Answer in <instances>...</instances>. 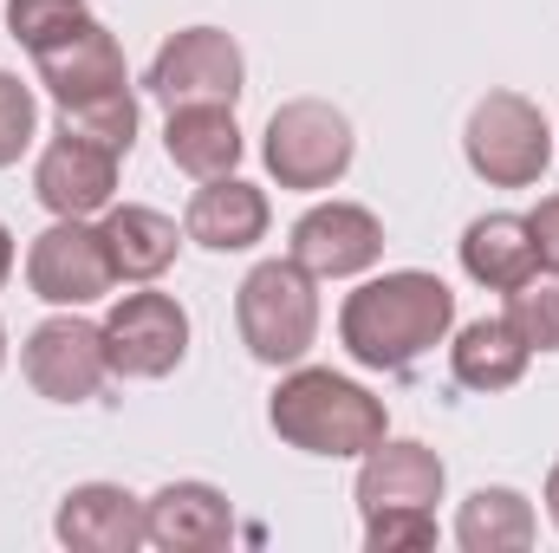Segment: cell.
Listing matches in <instances>:
<instances>
[{
	"label": "cell",
	"mask_w": 559,
	"mask_h": 553,
	"mask_svg": "<svg viewBox=\"0 0 559 553\" xmlns=\"http://www.w3.org/2000/svg\"><path fill=\"white\" fill-rule=\"evenodd\" d=\"M92 7L85 0H7V26L26 52H46L52 39H66L72 26H85Z\"/></svg>",
	"instance_id": "cb8c5ba5"
},
{
	"label": "cell",
	"mask_w": 559,
	"mask_h": 553,
	"mask_svg": "<svg viewBox=\"0 0 559 553\" xmlns=\"http://www.w3.org/2000/svg\"><path fill=\"white\" fill-rule=\"evenodd\" d=\"M33 196L52 209V215H79V222H92V215H105L111 209V196H118V156L105 150V143H85V138H59L39 150V163H33Z\"/></svg>",
	"instance_id": "8fae6325"
},
{
	"label": "cell",
	"mask_w": 559,
	"mask_h": 553,
	"mask_svg": "<svg viewBox=\"0 0 559 553\" xmlns=\"http://www.w3.org/2000/svg\"><path fill=\"white\" fill-rule=\"evenodd\" d=\"M527 235H534L540 268H547V274H559V196H547V202L527 215Z\"/></svg>",
	"instance_id": "4316f807"
},
{
	"label": "cell",
	"mask_w": 559,
	"mask_h": 553,
	"mask_svg": "<svg viewBox=\"0 0 559 553\" xmlns=\"http://www.w3.org/2000/svg\"><path fill=\"white\" fill-rule=\"evenodd\" d=\"M33 131H39V98H33V85H20L13 72H0V169H13V163L33 150Z\"/></svg>",
	"instance_id": "484cf974"
},
{
	"label": "cell",
	"mask_w": 559,
	"mask_h": 553,
	"mask_svg": "<svg viewBox=\"0 0 559 553\" xmlns=\"http://www.w3.org/2000/svg\"><path fill=\"white\" fill-rule=\"evenodd\" d=\"M105 358H111V378H169L182 358H189V313H182V299L176 293H156V286H143V293H124L105 319Z\"/></svg>",
	"instance_id": "ba28073f"
},
{
	"label": "cell",
	"mask_w": 559,
	"mask_h": 553,
	"mask_svg": "<svg viewBox=\"0 0 559 553\" xmlns=\"http://www.w3.org/2000/svg\"><path fill=\"white\" fill-rule=\"evenodd\" d=\"M59 131L66 138H85V143H105L111 156H124L138 143V98H131V85L98 92V98H79V105H59Z\"/></svg>",
	"instance_id": "7402d4cb"
},
{
	"label": "cell",
	"mask_w": 559,
	"mask_h": 553,
	"mask_svg": "<svg viewBox=\"0 0 559 553\" xmlns=\"http://www.w3.org/2000/svg\"><path fill=\"white\" fill-rule=\"evenodd\" d=\"M0 365H7V326H0Z\"/></svg>",
	"instance_id": "f546056e"
},
{
	"label": "cell",
	"mask_w": 559,
	"mask_h": 553,
	"mask_svg": "<svg viewBox=\"0 0 559 553\" xmlns=\"http://www.w3.org/2000/svg\"><path fill=\"white\" fill-rule=\"evenodd\" d=\"M508 326L527 352H559V274H527L508 293Z\"/></svg>",
	"instance_id": "603a6c76"
},
{
	"label": "cell",
	"mask_w": 559,
	"mask_h": 553,
	"mask_svg": "<svg viewBox=\"0 0 559 553\" xmlns=\"http://www.w3.org/2000/svg\"><path fill=\"white\" fill-rule=\"evenodd\" d=\"M26 286L46 306H98L118 286L105 235L79 215H52V228L33 235V248H26Z\"/></svg>",
	"instance_id": "9c48e42d"
},
{
	"label": "cell",
	"mask_w": 559,
	"mask_h": 553,
	"mask_svg": "<svg viewBox=\"0 0 559 553\" xmlns=\"http://www.w3.org/2000/svg\"><path fill=\"white\" fill-rule=\"evenodd\" d=\"M143 534L163 553H215L235 534V508L209 482H163L143 502Z\"/></svg>",
	"instance_id": "5bb4252c"
},
{
	"label": "cell",
	"mask_w": 559,
	"mask_h": 553,
	"mask_svg": "<svg viewBox=\"0 0 559 553\" xmlns=\"http://www.w3.org/2000/svg\"><path fill=\"white\" fill-rule=\"evenodd\" d=\"M52 534L72 553H138L143 534V502L118 482H79L59 515H52Z\"/></svg>",
	"instance_id": "9a60e30c"
},
{
	"label": "cell",
	"mask_w": 559,
	"mask_h": 553,
	"mask_svg": "<svg viewBox=\"0 0 559 553\" xmlns=\"http://www.w3.org/2000/svg\"><path fill=\"white\" fill-rule=\"evenodd\" d=\"M365 548L371 553L436 548V515H429V508H378V515H365Z\"/></svg>",
	"instance_id": "d4e9b609"
},
{
	"label": "cell",
	"mask_w": 559,
	"mask_h": 553,
	"mask_svg": "<svg viewBox=\"0 0 559 553\" xmlns=\"http://www.w3.org/2000/svg\"><path fill=\"white\" fill-rule=\"evenodd\" d=\"M462 274L488 293H514L527 274H540V255H534V235H527V215H475L462 228Z\"/></svg>",
	"instance_id": "e0dca14e"
},
{
	"label": "cell",
	"mask_w": 559,
	"mask_h": 553,
	"mask_svg": "<svg viewBox=\"0 0 559 553\" xmlns=\"http://www.w3.org/2000/svg\"><path fill=\"white\" fill-rule=\"evenodd\" d=\"M449 332H455V293L423 268L365 280L338 306V345L365 372H411Z\"/></svg>",
	"instance_id": "6da1fadb"
},
{
	"label": "cell",
	"mask_w": 559,
	"mask_h": 553,
	"mask_svg": "<svg viewBox=\"0 0 559 553\" xmlns=\"http://www.w3.org/2000/svg\"><path fill=\"white\" fill-rule=\"evenodd\" d=\"M540 534L534 502L521 489H475L455 515V548L462 553H527Z\"/></svg>",
	"instance_id": "44dd1931"
},
{
	"label": "cell",
	"mask_w": 559,
	"mask_h": 553,
	"mask_svg": "<svg viewBox=\"0 0 559 553\" xmlns=\"http://www.w3.org/2000/svg\"><path fill=\"white\" fill-rule=\"evenodd\" d=\"M462 156L488 189H534L554 163L547 111L521 92H488L462 125Z\"/></svg>",
	"instance_id": "277c9868"
},
{
	"label": "cell",
	"mask_w": 559,
	"mask_h": 553,
	"mask_svg": "<svg viewBox=\"0 0 559 553\" xmlns=\"http://www.w3.org/2000/svg\"><path fill=\"white\" fill-rule=\"evenodd\" d=\"M267 189H254L248 176H209L182 209V235L209 255H248L254 242H267Z\"/></svg>",
	"instance_id": "4fadbf2b"
},
{
	"label": "cell",
	"mask_w": 559,
	"mask_h": 553,
	"mask_svg": "<svg viewBox=\"0 0 559 553\" xmlns=\"http://www.w3.org/2000/svg\"><path fill=\"white\" fill-rule=\"evenodd\" d=\"M7 274H13V235H7V222H0V286H7Z\"/></svg>",
	"instance_id": "83f0119b"
},
{
	"label": "cell",
	"mask_w": 559,
	"mask_h": 553,
	"mask_svg": "<svg viewBox=\"0 0 559 553\" xmlns=\"http://www.w3.org/2000/svg\"><path fill=\"white\" fill-rule=\"evenodd\" d=\"M442 456L429 443H411V436H384L378 449L358 456V515H378V508H436L442 502Z\"/></svg>",
	"instance_id": "7c38bea8"
},
{
	"label": "cell",
	"mask_w": 559,
	"mask_h": 553,
	"mask_svg": "<svg viewBox=\"0 0 559 553\" xmlns=\"http://www.w3.org/2000/svg\"><path fill=\"white\" fill-rule=\"evenodd\" d=\"M286 255L312 280H352L384 261V222L365 202H319L293 222Z\"/></svg>",
	"instance_id": "30bf717a"
},
{
	"label": "cell",
	"mask_w": 559,
	"mask_h": 553,
	"mask_svg": "<svg viewBox=\"0 0 559 553\" xmlns=\"http://www.w3.org/2000/svg\"><path fill=\"white\" fill-rule=\"evenodd\" d=\"M547 521L559 528V462H554V475H547Z\"/></svg>",
	"instance_id": "f1b7e54d"
},
{
	"label": "cell",
	"mask_w": 559,
	"mask_h": 553,
	"mask_svg": "<svg viewBox=\"0 0 559 553\" xmlns=\"http://www.w3.org/2000/svg\"><path fill=\"white\" fill-rule=\"evenodd\" d=\"M267 423L286 449H306V456H365L391 436V416L384 398H371L358 378H338V372H319V365H286V378L267 398Z\"/></svg>",
	"instance_id": "7a4b0ae2"
},
{
	"label": "cell",
	"mask_w": 559,
	"mask_h": 553,
	"mask_svg": "<svg viewBox=\"0 0 559 553\" xmlns=\"http://www.w3.org/2000/svg\"><path fill=\"white\" fill-rule=\"evenodd\" d=\"M163 150L182 176L209 183V176H235L241 163V125L235 105H176L163 125Z\"/></svg>",
	"instance_id": "ac0fdd59"
},
{
	"label": "cell",
	"mask_w": 559,
	"mask_h": 553,
	"mask_svg": "<svg viewBox=\"0 0 559 553\" xmlns=\"http://www.w3.org/2000/svg\"><path fill=\"white\" fill-rule=\"evenodd\" d=\"M143 92L156 105H235L248 92V59L235 46V33L222 26H182L156 46L150 72H143Z\"/></svg>",
	"instance_id": "8992f818"
},
{
	"label": "cell",
	"mask_w": 559,
	"mask_h": 553,
	"mask_svg": "<svg viewBox=\"0 0 559 553\" xmlns=\"http://www.w3.org/2000/svg\"><path fill=\"white\" fill-rule=\"evenodd\" d=\"M33 66H39V85L52 92V105H79V98H98V92L131 85L124 46H118L98 20H85V26H72L66 39H52L46 52H33Z\"/></svg>",
	"instance_id": "2e32d148"
},
{
	"label": "cell",
	"mask_w": 559,
	"mask_h": 553,
	"mask_svg": "<svg viewBox=\"0 0 559 553\" xmlns=\"http://www.w3.org/2000/svg\"><path fill=\"white\" fill-rule=\"evenodd\" d=\"M98 235H105V248H111L118 280H163L176 268V248H182V228H176L163 209H143V202L105 209Z\"/></svg>",
	"instance_id": "ffe728a7"
},
{
	"label": "cell",
	"mask_w": 559,
	"mask_h": 553,
	"mask_svg": "<svg viewBox=\"0 0 559 553\" xmlns=\"http://www.w3.org/2000/svg\"><path fill=\"white\" fill-rule=\"evenodd\" d=\"M20 372L46 404H85L105 391L111 358H105V326L79 319V306H59L52 319H39L20 345Z\"/></svg>",
	"instance_id": "52a82bcc"
},
{
	"label": "cell",
	"mask_w": 559,
	"mask_h": 553,
	"mask_svg": "<svg viewBox=\"0 0 559 553\" xmlns=\"http://www.w3.org/2000/svg\"><path fill=\"white\" fill-rule=\"evenodd\" d=\"M261 156H267V176L280 189H332L352 156H358V138H352V118L325 98H293L267 118V138H261Z\"/></svg>",
	"instance_id": "5b68a950"
},
{
	"label": "cell",
	"mask_w": 559,
	"mask_h": 553,
	"mask_svg": "<svg viewBox=\"0 0 559 553\" xmlns=\"http://www.w3.org/2000/svg\"><path fill=\"white\" fill-rule=\"evenodd\" d=\"M235 326H241V345L261 365H280V372L299 365L319 339V280L293 255L248 268L241 293H235Z\"/></svg>",
	"instance_id": "3957f363"
},
{
	"label": "cell",
	"mask_w": 559,
	"mask_h": 553,
	"mask_svg": "<svg viewBox=\"0 0 559 553\" xmlns=\"http://www.w3.org/2000/svg\"><path fill=\"white\" fill-rule=\"evenodd\" d=\"M527 345H521V332L508 326V313L501 319H468L462 332H455V345H449V372H455V385L462 391H481V398H495V391H514L521 378H527Z\"/></svg>",
	"instance_id": "d6986e66"
}]
</instances>
